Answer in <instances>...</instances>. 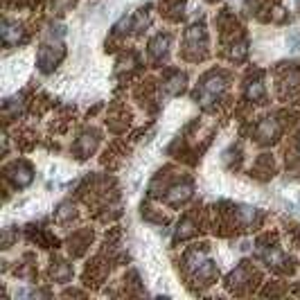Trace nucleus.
Wrapping results in <instances>:
<instances>
[{"mask_svg":"<svg viewBox=\"0 0 300 300\" xmlns=\"http://www.w3.org/2000/svg\"><path fill=\"white\" fill-rule=\"evenodd\" d=\"M277 133V124H275V120H264L262 124H259V129H257V136L262 138V140H268V138H273Z\"/></svg>","mask_w":300,"mask_h":300,"instance_id":"obj_1","label":"nucleus"},{"mask_svg":"<svg viewBox=\"0 0 300 300\" xmlns=\"http://www.w3.org/2000/svg\"><path fill=\"white\" fill-rule=\"evenodd\" d=\"M172 192H174V194H169L167 199L172 201V203H176L178 199L183 201V199H187V196H190V185H183V187H174Z\"/></svg>","mask_w":300,"mask_h":300,"instance_id":"obj_3","label":"nucleus"},{"mask_svg":"<svg viewBox=\"0 0 300 300\" xmlns=\"http://www.w3.org/2000/svg\"><path fill=\"white\" fill-rule=\"evenodd\" d=\"M3 39H5V43H16L21 39V28L19 25H5V30H3Z\"/></svg>","mask_w":300,"mask_h":300,"instance_id":"obj_2","label":"nucleus"},{"mask_svg":"<svg viewBox=\"0 0 300 300\" xmlns=\"http://www.w3.org/2000/svg\"><path fill=\"white\" fill-rule=\"evenodd\" d=\"M298 149H300V145H298Z\"/></svg>","mask_w":300,"mask_h":300,"instance_id":"obj_6","label":"nucleus"},{"mask_svg":"<svg viewBox=\"0 0 300 300\" xmlns=\"http://www.w3.org/2000/svg\"><path fill=\"white\" fill-rule=\"evenodd\" d=\"M264 95V88H262V84L259 82H255V84H250L248 86V97H253V100H259V97Z\"/></svg>","mask_w":300,"mask_h":300,"instance_id":"obj_4","label":"nucleus"},{"mask_svg":"<svg viewBox=\"0 0 300 300\" xmlns=\"http://www.w3.org/2000/svg\"><path fill=\"white\" fill-rule=\"evenodd\" d=\"M221 88H223L221 79H210V82L205 84V88H203V91H205V93H212V95H214V93H219V91H221Z\"/></svg>","mask_w":300,"mask_h":300,"instance_id":"obj_5","label":"nucleus"}]
</instances>
